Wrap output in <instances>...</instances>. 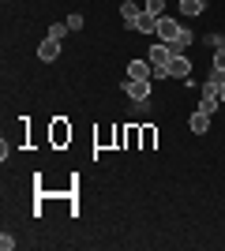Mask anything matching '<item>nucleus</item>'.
I'll use <instances>...</instances> for the list:
<instances>
[{
    "label": "nucleus",
    "instance_id": "0eeeda50",
    "mask_svg": "<svg viewBox=\"0 0 225 251\" xmlns=\"http://www.w3.org/2000/svg\"><path fill=\"white\" fill-rule=\"evenodd\" d=\"M131 30H139V34H158V19H154L150 11H139V19L131 23Z\"/></svg>",
    "mask_w": 225,
    "mask_h": 251
},
{
    "label": "nucleus",
    "instance_id": "4468645a",
    "mask_svg": "<svg viewBox=\"0 0 225 251\" xmlns=\"http://www.w3.org/2000/svg\"><path fill=\"white\" fill-rule=\"evenodd\" d=\"M64 34H72V30H68V23H53L45 38H56V42H64Z\"/></svg>",
    "mask_w": 225,
    "mask_h": 251
},
{
    "label": "nucleus",
    "instance_id": "1a4fd4ad",
    "mask_svg": "<svg viewBox=\"0 0 225 251\" xmlns=\"http://www.w3.org/2000/svg\"><path fill=\"white\" fill-rule=\"evenodd\" d=\"M188 127H192L195 135H206V127H210V113H203V109H199V113H192Z\"/></svg>",
    "mask_w": 225,
    "mask_h": 251
},
{
    "label": "nucleus",
    "instance_id": "9d476101",
    "mask_svg": "<svg viewBox=\"0 0 225 251\" xmlns=\"http://www.w3.org/2000/svg\"><path fill=\"white\" fill-rule=\"evenodd\" d=\"M139 11H143V8H135L131 0H124V4H120V19H124V23H128V26H131V23L139 19Z\"/></svg>",
    "mask_w": 225,
    "mask_h": 251
},
{
    "label": "nucleus",
    "instance_id": "f257e3e1",
    "mask_svg": "<svg viewBox=\"0 0 225 251\" xmlns=\"http://www.w3.org/2000/svg\"><path fill=\"white\" fill-rule=\"evenodd\" d=\"M199 90H203V101H199V109H203V113H214L218 101H222V79H218V75H210V79H206Z\"/></svg>",
    "mask_w": 225,
    "mask_h": 251
},
{
    "label": "nucleus",
    "instance_id": "6ab92c4d",
    "mask_svg": "<svg viewBox=\"0 0 225 251\" xmlns=\"http://www.w3.org/2000/svg\"><path fill=\"white\" fill-rule=\"evenodd\" d=\"M154 147V127H143V150Z\"/></svg>",
    "mask_w": 225,
    "mask_h": 251
},
{
    "label": "nucleus",
    "instance_id": "9b49d317",
    "mask_svg": "<svg viewBox=\"0 0 225 251\" xmlns=\"http://www.w3.org/2000/svg\"><path fill=\"white\" fill-rule=\"evenodd\" d=\"M206 4L203 0H180V15H203Z\"/></svg>",
    "mask_w": 225,
    "mask_h": 251
},
{
    "label": "nucleus",
    "instance_id": "20e7f679",
    "mask_svg": "<svg viewBox=\"0 0 225 251\" xmlns=\"http://www.w3.org/2000/svg\"><path fill=\"white\" fill-rule=\"evenodd\" d=\"M165 72H169V79H184V83H188V79H192V60H188V56H173Z\"/></svg>",
    "mask_w": 225,
    "mask_h": 251
},
{
    "label": "nucleus",
    "instance_id": "423d86ee",
    "mask_svg": "<svg viewBox=\"0 0 225 251\" xmlns=\"http://www.w3.org/2000/svg\"><path fill=\"white\" fill-rule=\"evenodd\" d=\"M56 56H60V42H56V38H45V42L38 45V60H45V64H53Z\"/></svg>",
    "mask_w": 225,
    "mask_h": 251
},
{
    "label": "nucleus",
    "instance_id": "f03ea898",
    "mask_svg": "<svg viewBox=\"0 0 225 251\" xmlns=\"http://www.w3.org/2000/svg\"><path fill=\"white\" fill-rule=\"evenodd\" d=\"M180 34H184V26L176 19H169V15H161V19H158V42H169L173 45Z\"/></svg>",
    "mask_w": 225,
    "mask_h": 251
},
{
    "label": "nucleus",
    "instance_id": "7ed1b4c3",
    "mask_svg": "<svg viewBox=\"0 0 225 251\" xmlns=\"http://www.w3.org/2000/svg\"><path fill=\"white\" fill-rule=\"evenodd\" d=\"M124 90H128L131 101H147L154 86H150V79H124Z\"/></svg>",
    "mask_w": 225,
    "mask_h": 251
},
{
    "label": "nucleus",
    "instance_id": "aec40b11",
    "mask_svg": "<svg viewBox=\"0 0 225 251\" xmlns=\"http://www.w3.org/2000/svg\"><path fill=\"white\" fill-rule=\"evenodd\" d=\"M222 101H225V79H222Z\"/></svg>",
    "mask_w": 225,
    "mask_h": 251
},
{
    "label": "nucleus",
    "instance_id": "2eb2a0df",
    "mask_svg": "<svg viewBox=\"0 0 225 251\" xmlns=\"http://www.w3.org/2000/svg\"><path fill=\"white\" fill-rule=\"evenodd\" d=\"M143 11H150L154 19H161V15H165V0H147V8H143Z\"/></svg>",
    "mask_w": 225,
    "mask_h": 251
},
{
    "label": "nucleus",
    "instance_id": "f8f14e48",
    "mask_svg": "<svg viewBox=\"0 0 225 251\" xmlns=\"http://www.w3.org/2000/svg\"><path fill=\"white\" fill-rule=\"evenodd\" d=\"M210 75L225 79V49H214V64H210Z\"/></svg>",
    "mask_w": 225,
    "mask_h": 251
},
{
    "label": "nucleus",
    "instance_id": "a211bd4d",
    "mask_svg": "<svg viewBox=\"0 0 225 251\" xmlns=\"http://www.w3.org/2000/svg\"><path fill=\"white\" fill-rule=\"evenodd\" d=\"M68 30H83V15H79V11L68 15Z\"/></svg>",
    "mask_w": 225,
    "mask_h": 251
},
{
    "label": "nucleus",
    "instance_id": "ddd939ff",
    "mask_svg": "<svg viewBox=\"0 0 225 251\" xmlns=\"http://www.w3.org/2000/svg\"><path fill=\"white\" fill-rule=\"evenodd\" d=\"M192 49V30H184L180 38H176V42H173V52H176V56H184V52Z\"/></svg>",
    "mask_w": 225,
    "mask_h": 251
},
{
    "label": "nucleus",
    "instance_id": "f3484780",
    "mask_svg": "<svg viewBox=\"0 0 225 251\" xmlns=\"http://www.w3.org/2000/svg\"><path fill=\"white\" fill-rule=\"evenodd\" d=\"M15 248V236H11V232H0V251H11Z\"/></svg>",
    "mask_w": 225,
    "mask_h": 251
},
{
    "label": "nucleus",
    "instance_id": "39448f33",
    "mask_svg": "<svg viewBox=\"0 0 225 251\" xmlns=\"http://www.w3.org/2000/svg\"><path fill=\"white\" fill-rule=\"evenodd\" d=\"M49 139H53V147H68V143H72V124L56 116V120H53V131H49Z\"/></svg>",
    "mask_w": 225,
    "mask_h": 251
},
{
    "label": "nucleus",
    "instance_id": "dca6fc26",
    "mask_svg": "<svg viewBox=\"0 0 225 251\" xmlns=\"http://www.w3.org/2000/svg\"><path fill=\"white\" fill-rule=\"evenodd\" d=\"M206 45H210V49H225V34H206Z\"/></svg>",
    "mask_w": 225,
    "mask_h": 251
},
{
    "label": "nucleus",
    "instance_id": "6e6552de",
    "mask_svg": "<svg viewBox=\"0 0 225 251\" xmlns=\"http://www.w3.org/2000/svg\"><path fill=\"white\" fill-rule=\"evenodd\" d=\"M128 79H154L150 60H131V64H128Z\"/></svg>",
    "mask_w": 225,
    "mask_h": 251
}]
</instances>
